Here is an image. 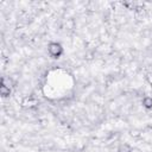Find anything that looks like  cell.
Listing matches in <instances>:
<instances>
[{
  "mask_svg": "<svg viewBox=\"0 0 152 152\" xmlns=\"http://www.w3.org/2000/svg\"><path fill=\"white\" fill-rule=\"evenodd\" d=\"M46 51H48V55L53 59L61 58L64 53V49H63L62 44L58 42H50L46 46Z\"/></svg>",
  "mask_w": 152,
  "mask_h": 152,
  "instance_id": "obj_1",
  "label": "cell"
},
{
  "mask_svg": "<svg viewBox=\"0 0 152 152\" xmlns=\"http://www.w3.org/2000/svg\"><path fill=\"white\" fill-rule=\"evenodd\" d=\"M0 95H1V97L4 100L10 99V96L12 95V87L6 84V83H4V82H1V84H0Z\"/></svg>",
  "mask_w": 152,
  "mask_h": 152,
  "instance_id": "obj_2",
  "label": "cell"
},
{
  "mask_svg": "<svg viewBox=\"0 0 152 152\" xmlns=\"http://www.w3.org/2000/svg\"><path fill=\"white\" fill-rule=\"evenodd\" d=\"M141 104H142V107H144L145 109H147V110L152 109V96H148V95L144 96V97L141 99Z\"/></svg>",
  "mask_w": 152,
  "mask_h": 152,
  "instance_id": "obj_3",
  "label": "cell"
}]
</instances>
